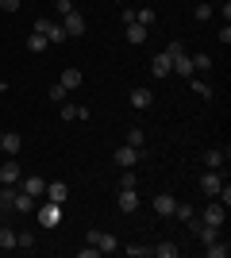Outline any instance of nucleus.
<instances>
[{
    "label": "nucleus",
    "mask_w": 231,
    "mask_h": 258,
    "mask_svg": "<svg viewBox=\"0 0 231 258\" xmlns=\"http://www.w3.org/2000/svg\"><path fill=\"white\" fill-rule=\"evenodd\" d=\"M0 12H20V0H0Z\"/></svg>",
    "instance_id": "nucleus-38"
},
{
    "label": "nucleus",
    "mask_w": 231,
    "mask_h": 258,
    "mask_svg": "<svg viewBox=\"0 0 231 258\" xmlns=\"http://www.w3.org/2000/svg\"><path fill=\"white\" fill-rule=\"evenodd\" d=\"M150 104H154V93H150V89H131V108H135V112H146Z\"/></svg>",
    "instance_id": "nucleus-14"
},
{
    "label": "nucleus",
    "mask_w": 231,
    "mask_h": 258,
    "mask_svg": "<svg viewBox=\"0 0 231 258\" xmlns=\"http://www.w3.org/2000/svg\"><path fill=\"white\" fill-rule=\"evenodd\" d=\"M150 74L154 77H170V74H174V58H170V54H154V58H150Z\"/></svg>",
    "instance_id": "nucleus-11"
},
{
    "label": "nucleus",
    "mask_w": 231,
    "mask_h": 258,
    "mask_svg": "<svg viewBox=\"0 0 231 258\" xmlns=\"http://www.w3.org/2000/svg\"><path fill=\"white\" fill-rule=\"evenodd\" d=\"M146 35H150V27H143V23H127V43H131V46L146 43Z\"/></svg>",
    "instance_id": "nucleus-17"
},
{
    "label": "nucleus",
    "mask_w": 231,
    "mask_h": 258,
    "mask_svg": "<svg viewBox=\"0 0 231 258\" xmlns=\"http://www.w3.org/2000/svg\"><path fill=\"white\" fill-rule=\"evenodd\" d=\"M58 81H62V85H66V89H77V85H81V81H85V77H81V70H73V66H66Z\"/></svg>",
    "instance_id": "nucleus-19"
},
{
    "label": "nucleus",
    "mask_w": 231,
    "mask_h": 258,
    "mask_svg": "<svg viewBox=\"0 0 231 258\" xmlns=\"http://www.w3.org/2000/svg\"><path fill=\"white\" fill-rule=\"evenodd\" d=\"M220 185H223L220 170H204V177H200V193H208L212 201H216V193H220Z\"/></svg>",
    "instance_id": "nucleus-10"
},
{
    "label": "nucleus",
    "mask_w": 231,
    "mask_h": 258,
    "mask_svg": "<svg viewBox=\"0 0 231 258\" xmlns=\"http://www.w3.org/2000/svg\"><path fill=\"white\" fill-rule=\"evenodd\" d=\"M0 151L8 154V158H12V154H20V151H23V135H20V131H8V135H0Z\"/></svg>",
    "instance_id": "nucleus-13"
},
{
    "label": "nucleus",
    "mask_w": 231,
    "mask_h": 258,
    "mask_svg": "<svg viewBox=\"0 0 231 258\" xmlns=\"http://www.w3.org/2000/svg\"><path fill=\"white\" fill-rule=\"evenodd\" d=\"M8 208H12V212H20V216H31V212H35V197H27L23 189H12Z\"/></svg>",
    "instance_id": "nucleus-6"
},
{
    "label": "nucleus",
    "mask_w": 231,
    "mask_h": 258,
    "mask_svg": "<svg viewBox=\"0 0 231 258\" xmlns=\"http://www.w3.org/2000/svg\"><path fill=\"white\" fill-rule=\"evenodd\" d=\"M58 23H62V31L73 35V39H77V35H85V16H81L77 8H73V12H66V16H62Z\"/></svg>",
    "instance_id": "nucleus-5"
},
{
    "label": "nucleus",
    "mask_w": 231,
    "mask_h": 258,
    "mask_svg": "<svg viewBox=\"0 0 231 258\" xmlns=\"http://www.w3.org/2000/svg\"><path fill=\"white\" fill-rule=\"evenodd\" d=\"M116 205H120L123 216H135L139 212V193H135V189H120V201H116Z\"/></svg>",
    "instance_id": "nucleus-12"
},
{
    "label": "nucleus",
    "mask_w": 231,
    "mask_h": 258,
    "mask_svg": "<svg viewBox=\"0 0 231 258\" xmlns=\"http://www.w3.org/2000/svg\"><path fill=\"white\" fill-rule=\"evenodd\" d=\"M54 12H58V20H62L66 12H73V0H54Z\"/></svg>",
    "instance_id": "nucleus-33"
},
{
    "label": "nucleus",
    "mask_w": 231,
    "mask_h": 258,
    "mask_svg": "<svg viewBox=\"0 0 231 258\" xmlns=\"http://www.w3.org/2000/svg\"><path fill=\"white\" fill-rule=\"evenodd\" d=\"M174 216H177V220H185V224H189V220H193V216H197V212H193V208H189V205H177V208H174Z\"/></svg>",
    "instance_id": "nucleus-32"
},
{
    "label": "nucleus",
    "mask_w": 231,
    "mask_h": 258,
    "mask_svg": "<svg viewBox=\"0 0 231 258\" xmlns=\"http://www.w3.org/2000/svg\"><path fill=\"white\" fill-rule=\"evenodd\" d=\"M77 258H100V247H81V250H77Z\"/></svg>",
    "instance_id": "nucleus-37"
},
{
    "label": "nucleus",
    "mask_w": 231,
    "mask_h": 258,
    "mask_svg": "<svg viewBox=\"0 0 231 258\" xmlns=\"http://www.w3.org/2000/svg\"><path fill=\"white\" fill-rule=\"evenodd\" d=\"M46 46H50V43H46V35H39V31L27 35V50H31V54H43Z\"/></svg>",
    "instance_id": "nucleus-21"
},
{
    "label": "nucleus",
    "mask_w": 231,
    "mask_h": 258,
    "mask_svg": "<svg viewBox=\"0 0 231 258\" xmlns=\"http://www.w3.org/2000/svg\"><path fill=\"white\" fill-rule=\"evenodd\" d=\"M73 4H77V0H73Z\"/></svg>",
    "instance_id": "nucleus-42"
},
{
    "label": "nucleus",
    "mask_w": 231,
    "mask_h": 258,
    "mask_svg": "<svg viewBox=\"0 0 231 258\" xmlns=\"http://www.w3.org/2000/svg\"><path fill=\"white\" fill-rule=\"evenodd\" d=\"M120 4H123V0H120Z\"/></svg>",
    "instance_id": "nucleus-41"
},
{
    "label": "nucleus",
    "mask_w": 231,
    "mask_h": 258,
    "mask_svg": "<svg viewBox=\"0 0 231 258\" xmlns=\"http://www.w3.org/2000/svg\"><path fill=\"white\" fill-rule=\"evenodd\" d=\"M143 143H146L143 127H131V131H127V147H139V151H143Z\"/></svg>",
    "instance_id": "nucleus-30"
},
{
    "label": "nucleus",
    "mask_w": 231,
    "mask_h": 258,
    "mask_svg": "<svg viewBox=\"0 0 231 258\" xmlns=\"http://www.w3.org/2000/svg\"><path fill=\"white\" fill-rule=\"evenodd\" d=\"M154 258H177V247L174 243H158V247H150Z\"/></svg>",
    "instance_id": "nucleus-25"
},
{
    "label": "nucleus",
    "mask_w": 231,
    "mask_h": 258,
    "mask_svg": "<svg viewBox=\"0 0 231 258\" xmlns=\"http://www.w3.org/2000/svg\"><path fill=\"white\" fill-rule=\"evenodd\" d=\"M66 93H69V89L62 85V81H58V85H50V89H46V97L54 100V104H62V100H66Z\"/></svg>",
    "instance_id": "nucleus-29"
},
{
    "label": "nucleus",
    "mask_w": 231,
    "mask_h": 258,
    "mask_svg": "<svg viewBox=\"0 0 231 258\" xmlns=\"http://www.w3.org/2000/svg\"><path fill=\"white\" fill-rule=\"evenodd\" d=\"M174 208H177V201L170 193H158V197H154V212H158V216H174Z\"/></svg>",
    "instance_id": "nucleus-16"
},
{
    "label": "nucleus",
    "mask_w": 231,
    "mask_h": 258,
    "mask_svg": "<svg viewBox=\"0 0 231 258\" xmlns=\"http://www.w3.org/2000/svg\"><path fill=\"white\" fill-rule=\"evenodd\" d=\"M20 4H23V0H20Z\"/></svg>",
    "instance_id": "nucleus-40"
},
{
    "label": "nucleus",
    "mask_w": 231,
    "mask_h": 258,
    "mask_svg": "<svg viewBox=\"0 0 231 258\" xmlns=\"http://www.w3.org/2000/svg\"><path fill=\"white\" fill-rule=\"evenodd\" d=\"M135 23H143V27H154V8H139V12H135Z\"/></svg>",
    "instance_id": "nucleus-31"
},
{
    "label": "nucleus",
    "mask_w": 231,
    "mask_h": 258,
    "mask_svg": "<svg viewBox=\"0 0 231 258\" xmlns=\"http://www.w3.org/2000/svg\"><path fill=\"white\" fill-rule=\"evenodd\" d=\"M16 247L20 250H35V235L31 231H16Z\"/></svg>",
    "instance_id": "nucleus-26"
},
{
    "label": "nucleus",
    "mask_w": 231,
    "mask_h": 258,
    "mask_svg": "<svg viewBox=\"0 0 231 258\" xmlns=\"http://www.w3.org/2000/svg\"><path fill=\"white\" fill-rule=\"evenodd\" d=\"M227 151H204V170H223Z\"/></svg>",
    "instance_id": "nucleus-18"
},
{
    "label": "nucleus",
    "mask_w": 231,
    "mask_h": 258,
    "mask_svg": "<svg viewBox=\"0 0 231 258\" xmlns=\"http://www.w3.org/2000/svg\"><path fill=\"white\" fill-rule=\"evenodd\" d=\"M0 250H16V231L0 227Z\"/></svg>",
    "instance_id": "nucleus-28"
},
{
    "label": "nucleus",
    "mask_w": 231,
    "mask_h": 258,
    "mask_svg": "<svg viewBox=\"0 0 231 258\" xmlns=\"http://www.w3.org/2000/svg\"><path fill=\"white\" fill-rule=\"evenodd\" d=\"M20 189L27 197H35V201H39V197H43V189H46V181L43 177H20Z\"/></svg>",
    "instance_id": "nucleus-15"
},
{
    "label": "nucleus",
    "mask_w": 231,
    "mask_h": 258,
    "mask_svg": "<svg viewBox=\"0 0 231 258\" xmlns=\"http://www.w3.org/2000/svg\"><path fill=\"white\" fill-rule=\"evenodd\" d=\"M131 258H150V247H123Z\"/></svg>",
    "instance_id": "nucleus-36"
},
{
    "label": "nucleus",
    "mask_w": 231,
    "mask_h": 258,
    "mask_svg": "<svg viewBox=\"0 0 231 258\" xmlns=\"http://www.w3.org/2000/svg\"><path fill=\"white\" fill-rule=\"evenodd\" d=\"M89 243H93V247H100V254H108V250H120V239L112 235V231H97V227L89 231Z\"/></svg>",
    "instance_id": "nucleus-4"
},
{
    "label": "nucleus",
    "mask_w": 231,
    "mask_h": 258,
    "mask_svg": "<svg viewBox=\"0 0 231 258\" xmlns=\"http://www.w3.org/2000/svg\"><path fill=\"white\" fill-rule=\"evenodd\" d=\"M112 158H116V166H120V170H135V166H139V158H143V151H139V147H127V143H123L120 151L112 154Z\"/></svg>",
    "instance_id": "nucleus-3"
},
{
    "label": "nucleus",
    "mask_w": 231,
    "mask_h": 258,
    "mask_svg": "<svg viewBox=\"0 0 231 258\" xmlns=\"http://www.w3.org/2000/svg\"><path fill=\"white\" fill-rule=\"evenodd\" d=\"M227 254H231L227 239H223V243H220V239H216V243H208V258H227Z\"/></svg>",
    "instance_id": "nucleus-23"
},
{
    "label": "nucleus",
    "mask_w": 231,
    "mask_h": 258,
    "mask_svg": "<svg viewBox=\"0 0 231 258\" xmlns=\"http://www.w3.org/2000/svg\"><path fill=\"white\" fill-rule=\"evenodd\" d=\"M193 16H197V23H208L212 16H216V8H212V4H197V8H193Z\"/></svg>",
    "instance_id": "nucleus-27"
},
{
    "label": "nucleus",
    "mask_w": 231,
    "mask_h": 258,
    "mask_svg": "<svg viewBox=\"0 0 231 258\" xmlns=\"http://www.w3.org/2000/svg\"><path fill=\"white\" fill-rule=\"evenodd\" d=\"M189 58H193V70H200V74H208L212 66H216V62L208 58V54H189Z\"/></svg>",
    "instance_id": "nucleus-24"
},
{
    "label": "nucleus",
    "mask_w": 231,
    "mask_h": 258,
    "mask_svg": "<svg viewBox=\"0 0 231 258\" xmlns=\"http://www.w3.org/2000/svg\"><path fill=\"white\" fill-rule=\"evenodd\" d=\"M43 197H46V201H54V205H66V201H69V185L66 181H46Z\"/></svg>",
    "instance_id": "nucleus-8"
},
{
    "label": "nucleus",
    "mask_w": 231,
    "mask_h": 258,
    "mask_svg": "<svg viewBox=\"0 0 231 258\" xmlns=\"http://www.w3.org/2000/svg\"><path fill=\"white\" fill-rule=\"evenodd\" d=\"M174 74H181V77H193V58H189V50L174 58Z\"/></svg>",
    "instance_id": "nucleus-20"
},
{
    "label": "nucleus",
    "mask_w": 231,
    "mask_h": 258,
    "mask_svg": "<svg viewBox=\"0 0 231 258\" xmlns=\"http://www.w3.org/2000/svg\"><path fill=\"white\" fill-rule=\"evenodd\" d=\"M0 135H4V131H0Z\"/></svg>",
    "instance_id": "nucleus-39"
},
{
    "label": "nucleus",
    "mask_w": 231,
    "mask_h": 258,
    "mask_svg": "<svg viewBox=\"0 0 231 258\" xmlns=\"http://www.w3.org/2000/svg\"><path fill=\"white\" fill-rule=\"evenodd\" d=\"M189 81H193V77H189ZM193 93H197V97H204V100H212V97H216V89H212L208 81H200V77L193 81Z\"/></svg>",
    "instance_id": "nucleus-22"
},
{
    "label": "nucleus",
    "mask_w": 231,
    "mask_h": 258,
    "mask_svg": "<svg viewBox=\"0 0 231 258\" xmlns=\"http://www.w3.org/2000/svg\"><path fill=\"white\" fill-rule=\"evenodd\" d=\"M120 189H135V170H123V177H120Z\"/></svg>",
    "instance_id": "nucleus-35"
},
{
    "label": "nucleus",
    "mask_w": 231,
    "mask_h": 258,
    "mask_svg": "<svg viewBox=\"0 0 231 258\" xmlns=\"http://www.w3.org/2000/svg\"><path fill=\"white\" fill-rule=\"evenodd\" d=\"M35 31L46 35V43H50V46L66 43V31H62V23H58V20H39V23H35Z\"/></svg>",
    "instance_id": "nucleus-1"
},
{
    "label": "nucleus",
    "mask_w": 231,
    "mask_h": 258,
    "mask_svg": "<svg viewBox=\"0 0 231 258\" xmlns=\"http://www.w3.org/2000/svg\"><path fill=\"white\" fill-rule=\"evenodd\" d=\"M166 54H170V58H177V54H185V43H181V39H174V43L166 46Z\"/></svg>",
    "instance_id": "nucleus-34"
},
{
    "label": "nucleus",
    "mask_w": 231,
    "mask_h": 258,
    "mask_svg": "<svg viewBox=\"0 0 231 258\" xmlns=\"http://www.w3.org/2000/svg\"><path fill=\"white\" fill-rule=\"evenodd\" d=\"M23 170H20V162L16 158H4V166H0V185H20Z\"/></svg>",
    "instance_id": "nucleus-7"
},
{
    "label": "nucleus",
    "mask_w": 231,
    "mask_h": 258,
    "mask_svg": "<svg viewBox=\"0 0 231 258\" xmlns=\"http://www.w3.org/2000/svg\"><path fill=\"white\" fill-rule=\"evenodd\" d=\"M200 220H204V224H212V227H223V220H227V208H223L220 201H212V205L200 212Z\"/></svg>",
    "instance_id": "nucleus-9"
},
{
    "label": "nucleus",
    "mask_w": 231,
    "mask_h": 258,
    "mask_svg": "<svg viewBox=\"0 0 231 258\" xmlns=\"http://www.w3.org/2000/svg\"><path fill=\"white\" fill-rule=\"evenodd\" d=\"M58 224H62V205L43 201V205H39V227H58Z\"/></svg>",
    "instance_id": "nucleus-2"
}]
</instances>
